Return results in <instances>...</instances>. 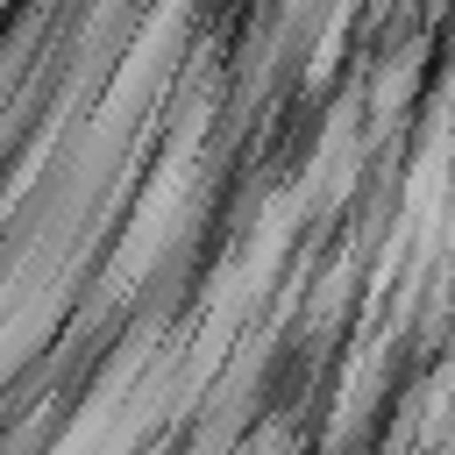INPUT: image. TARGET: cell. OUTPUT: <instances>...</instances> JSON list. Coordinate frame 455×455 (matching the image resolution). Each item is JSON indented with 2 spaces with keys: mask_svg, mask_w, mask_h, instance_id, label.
Listing matches in <instances>:
<instances>
[]
</instances>
